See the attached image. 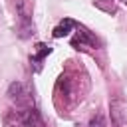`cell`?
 Listing matches in <instances>:
<instances>
[{
    "instance_id": "obj_4",
    "label": "cell",
    "mask_w": 127,
    "mask_h": 127,
    "mask_svg": "<svg viewBox=\"0 0 127 127\" xmlns=\"http://www.w3.org/2000/svg\"><path fill=\"white\" fill-rule=\"evenodd\" d=\"M24 127H44V121H42V115L38 109L28 107L24 111Z\"/></svg>"
},
{
    "instance_id": "obj_1",
    "label": "cell",
    "mask_w": 127,
    "mask_h": 127,
    "mask_svg": "<svg viewBox=\"0 0 127 127\" xmlns=\"http://www.w3.org/2000/svg\"><path fill=\"white\" fill-rule=\"evenodd\" d=\"M14 10H16V16H18V22H20V36L28 38L30 30L34 32V26H32V4H30V0H14Z\"/></svg>"
},
{
    "instance_id": "obj_7",
    "label": "cell",
    "mask_w": 127,
    "mask_h": 127,
    "mask_svg": "<svg viewBox=\"0 0 127 127\" xmlns=\"http://www.w3.org/2000/svg\"><path fill=\"white\" fill-rule=\"evenodd\" d=\"M77 44H91V40L87 38V32H83V30L77 32V36L73 38V46H77Z\"/></svg>"
},
{
    "instance_id": "obj_5",
    "label": "cell",
    "mask_w": 127,
    "mask_h": 127,
    "mask_svg": "<svg viewBox=\"0 0 127 127\" xmlns=\"http://www.w3.org/2000/svg\"><path fill=\"white\" fill-rule=\"evenodd\" d=\"M75 26V22L71 18H64L56 28H54V38H62V36H67L71 32V28Z\"/></svg>"
},
{
    "instance_id": "obj_2",
    "label": "cell",
    "mask_w": 127,
    "mask_h": 127,
    "mask_svg": "<svg viewBox=\"0 0 127 127\" xmlns=\"http://www.w3.org/2000/svg\"><path fill=\"white\" fill-rule=\"evenodd\" d=\"M30 93H28V87L22 83V81H12L10 83V87H8V97L12 99V101H16V103H28V97Z\"/></svg>"
},
{
    "instance_id": "obj_8",
    "label": "cell",
    "mask_w": 127,
    "mask_h": 127,
    "mask_svg": "<svg viewBox=\"0 0 127 127\" xmlns=\"http://www.w3.org/2000/svg\"><path fill=\"white\" fill-rule=\"evenodd\" d=\"M87 127H105V121H103V115H95Z\"/></svg>"
},
{
    "instance_id": "obj_3",
    "label": "cell",
    "mask_w": 127,
    "mask_h": 127,
    "mask_svg": "<svg viewBox=\"0 0 127 127\" xmlns=\"http://www.w3.org/2000/svg\"><path fill=\"white\" fill-rule=\"evenodd\" d=\"M4 127H24V111L8 109L4 115Z\"/></svg>"
},
{
    "instance_id": "obj_6",
    "label": "cell",
    "mask_w": 127,
    "mask_h": 127,
    "mask_svg": "<svg viewBox=\"0 0 127 127\" xmlns=\"http://www.w3.org/2000/svg\"><path fill=\"white\" fill-rule=\"evenodd\" d=\"M36 48H38V54L32 58V62H42V60H44V56H46V54H50V48H48V46H44V44H38Z\"/></svg>"
}]
</instances>
